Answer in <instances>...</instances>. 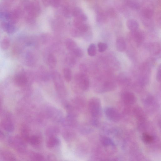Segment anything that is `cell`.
<instances>
[{
	"label": "cell",
	"mask_w": 161,
	"mask_h": 161,
	"mask_svg": "<svg viewBox=\"0 0 161 161\" xmlns=\"http://www.w3.org/2000/svg\"><path fill=\"white\" fill-rule=\"evenodd\" d=\"M88 108L90 114L94 117L98 116L101 110V104L100 99L97 97H93L89 101Z\"/></svg>",
	"instance_id": "obj_1"
},
{
	"label": "cell",
	"mask_w": 161,
	"mask_h": 161,
	"mask_svg": "<svg viewBox=\"0 0 161 161\" xmlns=\"http://www.w3.org/2000/svg\"><path fill=\"white\" fill-rule=\"evenodd\" d=\"M75 82L77 85L83 90H87L89 86V81L86 75L81 73L77 74L75 77Z\"/></svg>",
	"instance_id": "obj_2"
},
{
	"label": "cell",
	"mask_w": 161,
	"mask_h": 161,
	"mask_svg": "<svg viewBox=\"0 0 161 161\" xmlns=\"http://www.w3.org/2000/svg\"><path fill=\"white\" fill-rule=\"evenodd\" d=\"M52 77L56 90L60 93H64L65 87L60 75L57 72L52 73Z\"/></svg>",
	"instance_id": "obj_3"
},
{
	"label": "cell",
	"mask_w": 161,
	"mask_h": 161,
	"mask_svg": "<svg viewBox=\"0 0 161 161\" xmlns=\"http://www.w3.org/2000/svg\"><path fill=\"white\" fill-rule=\"evenodd\" d=\"M104 113L107 118L113 122H118L120 119V116L119 113L116 109L113 107H106L104 109Z\"/></svg>",
	"instance_id": "obj_4"
},
{
	"label": "cell",
	"mask_w": 161,
	"mask_h": 161,
	"mask_svg": "<svg viewBox=\"0 0 161 161\" xmlns=\"http://www.w3.org/2000/svg\"><path fill=\"white\" fill-rule=\"evenodd\" d=\"M121 98L123 102L127 105H132L136 102V97L135 95L129 91L123 92L121 94Z\"/></svg>",
	"instance_id": "obj_5"
},
{
	"label": "cell",
	"mask_w": 161,
	"mask_h": 161,
	"mask_svg": "<svg viewBox=\"0 0 161 161\" xmlns=\"http://www.w3.org/2000/svg\"><path fill=\"white\" fill-rule=\"evenodd\" d=\"M9 143L14 148L21 151L25 146L24 141L21 137H12L9 138Z\"/></svg>",
	"instance_id": "obj_6"
},
{
	"label": "cell",
	"mask_w": 161,
	"mask_h": 161,
	"mask_svg": "<svg viewBox=\"0 0 161 161\" xmlns=\"http://www.w3.org/2000/svg\"><path fill=\"white\" fill-rule=\"evenodd\" d=\"M16 160L15 157L10 152L0 148V161H14Z\"/></svg>",
	"instance_id": "obj_7"
},
{
	"label": "cell",
	"mask_w": 161,
	"mask_h": 161,
	"mask_svg": "<svg viewBox=\"0 0 161 161\" xmlns=\"http://www.w3.org/2000/svg\"><path fill=\"white\" fill-rule=\"evenodd\" d=\"M14 81L16 85L18 86H22L27 84L28 80L27 76L25 75L18 74L15 76Z\"/></svg>",
	"instance_id": "obj_8"
},
{
	"label": "cell",
	"mask_w": 161,
	"mask_h": 161,
	"mask_svg": "<svg viewBox=\"0 0 161 161\" xmlns=\"http://www.w3.org/2000/svg\"><path fill=\"white\" fill-rule=\"evenodd\" d=\"M1 125L3 128L6 131L11 132L14 129V125L12 121L8 118H5L3 119Z\"/></svg>",
	"instance_id": "obj_9"
},
{
	"label": "cell",
	"mask_w": 161,
	"mask_h": 161,
	"mask_svg": "<svg viewBox=\"0 0 161 161\" xmlns=\"http://www.w3.org/2000/svg\"><path fill=\"white\" fill-rule=\"evenodd\" d=\"M1 26L3 29L8 34L14 33L16 30L14 24L8 22H3L1 24Z\"/></svg>",
	"instance_id": "obj_10"
},
{
	"label": "cell",
	"mask_w": 161,
	"mask_h": 161,
	"mask_svg": "<svg viewBox=\"0 0 161 161\" xmlns=\"http://www.w3.org/2000/svg\"><path fill=\"white\" fill-rule=\"evenodd\" d=\"M19 13L18 10L8 13V22L14 24L16 23L19 19Z\"/></svg>",
	"instance_id": "obj_11"
},
{
	"label": "cell",
	"mask_w": 161,
	"mask_h": 161,
	"mask_svg": "<svg viewBox=\"0 0 161 161\" xmlns=\"http://www.w3.org/2000/svg\"><path fill=\"white\" fill-rule=\"evenodd\" d=\"M134 114L138 120L141 121L145 119V115L143 110L139 107L135 108L133 110Z\"/></svg>",
	"instance_id": "obj_12"
},
{
	"label": "cell",
	"mask_w": 161,
	"mask_h": 161,
	"mask_svg": "<svg viewBox=\"0 0 161 161\" xmlns=\"http://www.w3.org/2000/svg\"><path fill=\"white\" fill-rule=\"evenodd\" d=\"M131 32L132 35L136 43L138 44H140L144 38V35L142 32L138 30Z\"/></svg>",
	"instance_id": "obj_13"
},
{
	"label": "cell",
	"mask_w": 161,
	"mask_h": 161,
	"mask_svg": "<svg viewBox=\"0 0 161 161\" xmlns=\"http://www.w3.org/2000/svg\"><path fill=\"white\" fill-rule=\"evenodd\" d=\"M126 25L128 29L131 31L138 30L139 25L138 23L134 19H129L126 22Z\"/></svg>",
	"instance_id": "obj_14"
},
{
	"label": "cell",
	"mask_w": 161,
	"mask_h": 161,
	"mask_svg": "<svg viewBox=\"0 0 161 161\" xmlns=\"http://www.w3.org/2000/svg\"><path fill=\"white\" fill-rule=\"evenodd\" d=\"M116 47L117 50L120 52L124 51L126 47V44L124 40L121 37L117 39L116 42Z\"/></svg>",
	"instance_id": "obj_15"
},
{
	"label": "cell",
	"mask_w": 161,
	"mask_h": 161,
	"mask_svg": "<svg viewBox=\"0 0 161 161\" xmlns=\"http://www.w3.org/2000/svg\"><path fill=\"white\" fill-rule=\"evenodd\" d=\"M100 141L103 145L105 147L114 146L115 145L112 140L107 137H102Z\"/></svg>",
	"instance_id": "obj_16"
},
{
	"label": "cell",
	"mask_w": 161,
	"mask_h": 161,
	"mask_svg": "<svg viewBox=\"0 0 161 161\" xmlns=\"http://www.w3.org/2000/svg\"><path fill=\"white\" fill-rule=\"evenodd\" d=\"M58 139L55 137H50L47 140V146L50 148L55 146L59 143Z\"/></svg>",
	"instance_id": "obj_17"
},
{
	"label": "cell",
	"mask_w": 161,
	"mask_h": 161,
	"mask_svg": "<svg viewBox=\"0 0 161 161\" xmlns=\"http://www.w3.org/2000/svg\"><path fill=\"white\" fill-rule=\"evenodd\" d=\"M47 63L51 68H54L56 64V59L55 56L52 54H49L47 57Z\"/></svg>",
	"instance_id": "obj_18"
},
{
	"label": "cell",
	"mask_w": 161,
	"mask_h": 161,
	"mask_svg": "<svg viewBox=\"0 0 161 161\" xmlns=\"http://www.w3.org/2000/svg\"><path fill=\"white\" fill-rule=\"evenodd\" d=\"M142 141L145 143H152L154 140L153 136L147 133H143L142 136Z\"/></svg>",
	"instance_id": "obj_19"
},
{
	"label": "cell",
	"mask_w": 161,
	"mask_h": 161,
	"mask_svg": "<svg viewBox=\"0 0 161 161\" xmlns=\"http://www.w3.org/2000/svg\"><path fill=\"white\" fill-rule=\"evenodd\" d=\"M153 10L151 7H146L143 8L142 13L143 16L147 19L151 18L153 14Z\"/></svg>",
	"instance_id": "obj_20"
},
{
	"label": "cell",
	"mask_w": 161,
	"mask_h": 161,
	"mask_svg": "<svg viewBox=\"0 0 161 161\" xmlns=\"http://www.w3.org/2000/svg\"><path fill=\"white\" fill-rule=\"evenodd\" d=\"M65 46L67 49L71 51L77 47L75 42L71 39L66 40Z\"/></svg>",
	"instance_id": "obj_21"
},
{
	"label": "cell",
	"mask_w": 161,
	"mask_h": 161,
	"mask_svg": "<svg viewBox=\"0 0 161 161\" xmlns=\"http://www.w3.org/2000/svg\"><path fill=\"white\" fill-rule=\"evenodd\" d=\"M64 76L65 80L69 82L71 80L72 74L71 70L69 68H66L63 70Z\"/></svg>",
	"instance_id": "obj_22"
},
{
	"label": "cell",
	"mask_w": 161,
	"mask_h": 161,
	"mask_svg": "<svg viewBox=\"0 0 161 161\" xmlns=\"http://www.w3.org/2000/svg\"><path fill=\"white\" fill-rule=\"evenodd\" d=\"M10 45V40L8 38L5 37L2 39L0 43V46L3 50H6L8 48Z\"/></svg>",
	"instance_id": "obj_23"
},
{
	"label": "cell",
	"mask_w": 161,
	"mask_h": 161,
	"mask_svg": "<svg viewBox=\"0 0 161 161\" xmlns=\"http://www.w3.org/2000/svg\"><path fill=\"white\" fill-rule=\"evenodd\" d=\"M88 54L91 56H93L96 54V49L95 45L93 44H91L89 46L87 49Z\"/></svg>",
	"instance_id": "obj_24"
},
{
	"label": "cell",
	"mask_w": 161,
	"mask_h": 161,
	"mask_svg": "<svg viewBox=\"0 0 161 161\" xmlns=\"http://www.w3.org/2000/svg\"><path fill=\"white\" fill-rule=\"evenodd\" d=\"M28 141H29L31 145H36L39 143L40 140L38 136H34L29 137Z\"/></svg>",
	"instance_id": "obj_25"
},
{
	"label": "cell",
	"mask_w": 161,
	"mask_h": 161,
	"mask_svg": "<svg viewBox=\"0 0 161 161\" xmlns=\"http://www.w3.org/2000/svg\"><path fill=\"white\" fill-rule=\"evenodd\" d=\"M127 3L128 6L133 9H138L140 8L139 4L135 1L128 0Z\"/></svg>",
	"instance_id": "obj_26"
},
{
	"label": "cell",
	"mask_w": 161,
	"mask_h": 161,
	"mask_svg": "<svg viewBox=\"0 0 161 161\" xmlns=\"http://www.w3.org/2000/svg\"><path fill=\"white\" fill-rule=\"evenodd\" d=\"M72 54L75 57H80L83 55V52L79 47H76L72 51Z\"/></svg>",
	"instance_id": "obj_27"
},
{
	"label": "cell",
	"mask_w": 161,
	"mask_h": 161,
	"mask_svg": "<svg viewBox=\"0 0 161 161\" xmlns=\"http://www.w3.org/2000/svg\"><path fill=\"white\" fill-rule=\"evenodd\" d=\"M98 51L99 52L102 53L106 50L107 48V45L105 43L100 42L98 44Z\"/></svg>",
	"instance_id": "obj_28"
},
{
	"label": "cell",
	"mask_w": 161,
	"mask_h": 161,
	"mask_svg": "<svg viewBox=\"0 0 161 161\" xmlns=\"http://www.w3.org/2000/svg\"><path fill=\"white\" fill-rule=\"evenodd\" d=\"M75 57L73 54L69 55L67 58V62L70 65H74L75 63L76 59Z\"/></svg>",
	"instance_id": "obj_29"
},
{
	"label": "cell",
	"mask_w": 161,
	"mask_h": 161,
	"mask_svg": "<svg viewBox=\"0 0 161 161\" xmlns=\"http://www.w3.org/2000/svg\"><path fill=\"white\" fill-rule=\"evenodd\" d=\"M40 76L42 80H47L48 79L49 76L47 71L44 69L41 70Z\"/></svg>",
	"instance_id": "obj_30"
},
{
	"label": "cell",
	"mask_w": 161,
	"mask_h": 161,
	"mask_svg": "<svg viewBox=\"0 0 161 161\" xmlns=\"http://www.w3.org/2000/svg\"><path fill=\"white\" fill-rule=\"evenodd\" d=\"M161 68L160 65L158 67V70L157 72L156 75V80L158 82H160L161 81Z\"/></svg>",
	"instance_id": "obj_31"
},
{
	"label": "cell",
	"mask_w": 161,
	"mask_h": 161,
	"mask_svg": "<svg viewBox=\"0 0 161 161\" xmlns=\"http://www.w3.org/2000/svg\"><path fill=\"white\" fill-rule=\"evenodd\" d=\"M32 158L35 160H42L43 158L40 154L35 153L32 155Z\"/></svg>",
	"instance_id": "obj_32"
},
{
	"label": "cell",
	"mask_w": 161,
	"mask_h": 161,
	"mask_svg": "<svg viewBox=\"0 0 161 161\" xmlns=\"http://www.w3.org/2000/svg\"><path fill=\"white\" fill-rule=\"evenodd\" d=\"M80 69L81 73L86 75L87 69L85 65L83 64H81L80 66Z\"/></svg>",
	"instance_id": "obj_33"
},
{
	"label": "cell",
	"mask_w": 161,
	"mask_h": 161,
	"mask_svg": "<svg viewBox=\"0 0 161 161\" xmlns=\"http://www.w3.org/2000/svg\"><path fill=\"white\" fill-rule=\"evenodd\" d=\"M4 135L3 132L0 130V140L3 138Z\"/></svg>",
	"instance_id": "obj_34"
},
{
	"label": "cell",
	"mask_w": 161,
	"mask_h": 161,
	"mask_svg": "<svg viewBox=\"0 0 161 161\" xmlns=\"http://www.w3.org/2000/svg\"><path fill=\"white\" fill-rule=\"evenodd\" d=\"M0 108H1V103H0Z\"/></svg>",
	"instance_id": "obj_35"
}]
</instances>
